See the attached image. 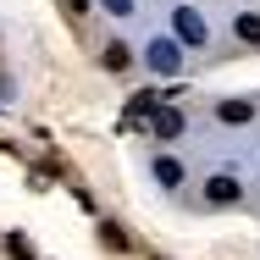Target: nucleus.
Segmentation results:
<instances>
[{"label":"nucleus","mask_w":260,"mask_h":260,"mask_svg":"<svg viewBox=\"0 0 260 260\" xmlns=\"http://www.w3.org/2000/svg\"><path fill=\"white\" fill-rule=\"evenodd\" d=\"M205 200H210V205H233V200H238V177H227V172L210 177V183H205Z\"/></svg>","instance_id":"1"},{"label":"nucleus","mask_w":260,"mask_h":260,"mask_svg":"<svg viewBox=\"0 0 260 260\" xmlns=\"http://www.w3.org/2000/svg\"><path fill=\"white\" fill-rule=\"evenodd\" d=\"M177 34H183L188 45H205V22H200L188 6H177Z\"/></svg>","instance_id":"2"},{"label":"nucleus","mask_w":260,"mask_h":260,"mask_svg":"<svg viewBox=\"0 0 260 260\" xmlns=\"http://www.w3.org/2000/svg\"><path fill=\"white\" fill-rule=\"evenodd\" d=\"M150 122H155V133H160V139H177V133H183V111H172V105H160Z\"/></svg>","instance_id":"3"},{"label":"nucleus","mask_w":260,"mask_h":260,"mask_svg":"<svg viewBox=\"0 0 260 260\" xmlns=\"http://www.w3.org/2000/svg\"><path fill=\"white\" fill-rule=\"evenodd\" d=\"M150 67H155V72H177V45H166V39L150 45Z\"/></svg>","instance_id":"4"},{"label":"nucleus","mask_w":260,"mask_h":260,"mask_svg":"<svg viewBox=\"0 0 260 260\" xmlns=\"http://www.w3.org/2000/svg\"><path fill=\"white\" fill-rule=\"evenodd\" d=\"M216 116H221V122H249L255 105H249V100H221V105H216Z\"/></svg>","instance_id":"5"},{"label":"nucleus","mask_w":260,"mask_h":260,"mask_svg":"<svg viewBox=\"0 0 260 260\" xmlns=\"http://www.w3.org/2000/svg\"><path fill=\"white\" fill-rule=\"evenodd\" d=\"M233 34H238L244 45H260V11H249V17H238V22H233Z\"/></svg>","instance_id":"6"},{"label":"nucleus","mask_w":260,"mask_h":260,"mask_svg":"<svg viewBox=\"0 0 260 260\" xmlns=\"http://www.w3.org/2000/svg\"><path fill=\"white\" fill-rule=\"evenodd\" d=\"M160 105H155V94H133V105H127V122H144V116H155Z\"/></svg>","instance_id":"7"},{"label":"nucleus","mask_w":260,"mask_h":260,"mask_svg":"<svg viewBox=\"0 0 260 260\" xmlns=\"http://www.w3.org/2000/svg\"><path fill=\"white\" fill-rule=\"evenodd\" d=\"M6 255L11 260H34V244H28L22 233H11V238H6Z\"/></svg>","instance_id":"8"},{"label":"nucleus","mask_w":260,"mask_h":260,"mask_svg":"<svg viewBox=\"0 0 260 260\" xmlns=\"http://www.w3.org/2000/svg\"><path fill=\"white\" fill-rule=\"evenodd\" d=\"M127 61H133V50H127V45H105V67H111V72H122Z\"/></svg>","instance_id":"9"},{"label":"nucleus","mask_w":260,"mask_h":260,"mask_svg":"<svg viewBox=\"0 0 260 260\" xmlns=\"http://www.w3.org/2000/svg\"><path fill=\"white\" fill-rule=\"evenodd\" d=\"M155 177H160V183H172V188H177V183H183V166H177V160H155Z\"/></svg>","instance_id":"10"},{"label":"nucleus","mask_w":260,"mask_h":260,"mask_svg":"<svg viewBox=\"0 0 260 260\" xmlns=\"http://www.w3.org/2000/svg\"><path fill=\"white\" fill-rule=\"evenodd\" d=\"M100 238H105V244H111V249H127V238H122V227H111V221H105V227H100Z\"/></svg>","instance_id":"11"},{"label":"nucleus","mask_w":260,"mask_h":260,"mask_svg":"<svg viewBox=\"0 0 260 260\" xmlns=\"http://www.w3.org/2000/svg\"><path fill=\"white\" fill-rule=\"evenodd\" d=\"M105 6H111V11H116V17H127V0H105Z\"/></svg>","instance_id":"12"},{"label":"nucleus","mask_w":260,"mask_h":260,"mask_svg":"<svg viewBox=\"0 0 260 260\" xmlns=\"http://www.w3.org/2000/svg\"><path fill=\"white\" fill-rule=\"evenodd\" d=\"M67 6H72V11H89V0H67Z\"/></svg>","instance_id":"13"}]
</instances>
